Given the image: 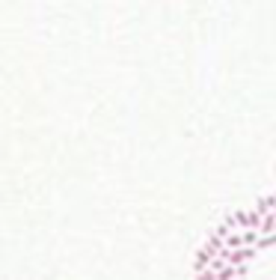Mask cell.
<instances>
[{
    "instance_id": "3957f363",
    "label": "cell",
    "mask_w": 276,
    "mask_h": 280,
    "mask_svg": "<svg viewBox=\"0 0 276 280\" xmlns=\"http://www.w3.org/2000/svg\"><path fill=\"white\" fill-rule=\"evenodd\" d=\"M258 239H261V233H258V230H241V242H244V248H255V245H258Z\"/></svg>"
},
{
    "instance_id": "7a4b0ae2",
    "label": "cell",
    "mask_w": 276,
    "mask_h": 280,
    "mask_svg": "<svg viewBox=\"0 0 276 280\" xmlns=\"http://www.w3.org/2000/svg\"><path fill=\"white\" fill-rule=\"evenodd\" d=\"M235 220V230H258L261 227V215L255 209H241V212H232Z\"/></svg>"
},
{
    "instance_id": "52a82bcc",
    "label": "cell",
    "mask_w": 276,
    "mask_h": 280,
    "mask_svg": "<svg viewBox=\"0 0 276 280\" xmlns=\"http://www.w3.org/2000/svg\"><path fill=\"white\" fill-rule=\"evenodd\" d=\"M273 170H276V164H273Z\"/></svg>"
},
{
    "instance_id": "5b68a950",
    "label": "cell",
    "mask_w": 276,
    "mask_h": 280,
    "mask_svg": "<svg viewBox=\"0 0 276 280\" xmlns=\"http://www.w3.org/2000/svg\"><path fill=\"white\" fill-rule=\"evenodd\" d=\"M196 280H217L214 268H205V271H196Z\"/></svg>"
},
{
    "instance_id": "6da1fadb",
    "label": "cell",
    "mask_w": 276,
    "mask_h": 280,
    "mask_svg": "<svg viewBox=\"0 0 276 280\" xmlns=\"http://www.w3.org/2000/svg\"><path fill=\"white\" fill-rule=\"evenodd\" d=\"M220 250H223V242H220L217 236H208V242H205L202 248L196 250V259H193V271H205V268L214 262L217 256H220Z\"/></svg>"
},
{
    "instance_id": "277c9868",
    "label": "cell",
    "mask_w": 276,
    "mask_h": 280,
    "mask_svg": "<svg viewBox=\"0 0 276 280\" xmlns=\"http://www.w3.org/2000/svg\"><path fill=\"white\" fill-rule=\"evenodd\" d=\"M273 245H276V233H270V236H261V239H258L255 250H267V248H273Z\"/></svg>"
},
{
    "instance_id": "8992f818",
    "label": "cell",
    "mask_w": 276,
    "mask_h": 280,
    "mask_svg": "<svg viewBox=\"0 0 276 280\" xmlns=\"http://www.w3.org/2000/svg\"><path fill=\"white\" fill-rule=\"evenodd\" d=\"M235 280H246V277H235Z\"/></svg>"
}]
</instances>
